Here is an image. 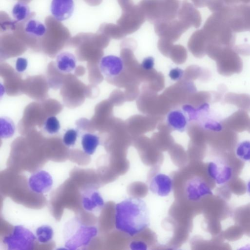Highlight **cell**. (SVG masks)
Listing matches in <instances>:
<instances>
[{
    "instance_id": "cell-22",
    "label": "cell",
    "mask_w": 250,
    "mask_h": 250,
    "mask_svg": "<svg viewBox=\"0 0 250 250\" xmlns=\"http://www.w3.org/2000/svg\"><path fill=\"white\" fill-rule=\"evenodd\" d=\"M236 156L240 160L250 161V141H244L240 142L235 149Z\"/></svg>"
},
{
    "instance_id": "cell-12",
    "label": "cell",
    "mask_w": 250,
    "mask_h": 250,
    "mask_svg": "<svg viewBox=\"0 0 250 250\" xmlns=\"http://www.w3.org/2000/svg\"><path fill=\"white\" fill-rule=\"evenodd\" d=\"M178 20L190 27L197 28L200 24V17L198 11L187 0H184L178 12Z\"/></svg>"
},
{
    "instance_id": "cell-11",
    "label": "cell",
    "mask_w": 250,
    "mask_h": 250,
    "mask_svg": "<svg viewBox=\"0 0 250 250\" xmlns=\"http://www.w3.org/2000/svg\"><path fill=\"white\" fill-rule=\"evenodd\" d=\"M149 188L155 195L166 197L168 195L172 190V179L166 174L158 173L151 178Z\"/></svg>"
},
{
    "instance_id": "cell-26",
    "label": "cell",
    "mask_w": 250,
    "mask_h": 250,
    "mask_svg": "<svg viewBox=\"0 0 250 250\" xmlns=\"http://www.w3.org/2000/svg\"><path fill=\"white\" fill-rule=\"evenodd\" d=\"M184 71L180 68L175 67L171 69L168 73L169 77L174 81L180 80L183 76Z\"/></svg>"
},
{
    "instance_id": "cell-21",
    "label": "cell",
    "mask_w": 250,
    "mask_h": 250,
    "mask_svg": "<svg viewBox=\"0 0 250 250\" xmlns=\"http://www.w3.org/2000/svg\"><path fill=\"white\" fill-rule=\"evenodd\" d=\"M30 14V9L27 4L23 2H18L12 9V15L18 21L25 20Z\"/></svg>"
},
{
    "instance_id": "cell-6",
    "label": "cell",
    "mask_w": 250,
    "mask_h": 250,
    "mask_svg": "<svg viewBox=\"0 0 250 250\" xmlns=\"http://www.w3.org/2000/svg\"><path fill=\"white\" fill-rule=\"evenodd\" d=\"M154 31L162 39L176 41L190 27L179 20L161 21L155 23Z\"/></svg>"
},
{
    "instance_id": "cell-7",
    "label": "cell",
    "mask_w": 250,
    "mask_h": 250,
    "mask_svg": "<svg viewBox=\"0 0 250 250\" xmlns=\"http://www.w3.org/2000/svg\"><path fill=\"white\" fill-rule=\"evenodd\" d=\"M207 171L211 179L219 185L227 183L232 176L231 167L221 161L210 162L208 166Z\"/></svg>"
},
{
    "instance_id": "cell-30",
    "label": "cell",
    "mask_w": 250,
    "mask_h": 250,
    "mask_svg": "<svg viewBox=\"0 0 250 250\" xmlns=\"http://www.w3.org/2000/svg\"><path fill=\"white\" fill-rule=\"evenodd\" d=\"M247 191L250 196V180L248 182L247 184Z\"/></svg>"
},
{
    "instance_id": "cell-4",
    "label": "cell",
    "mask_w": 250,
    "mask_h": 250,
    "mask_svg": "<svg viewBox=\"0 0 250 250\" xmlns=\"http://www.w3.org/2000/svg\"><path fill=\"white\" fill-rule=\"evenodd\" d=\"M36 239L29 229L17 225L10 234L3 238V242L9 250H29L33 249Z\"/></svg>"
},
{
    "instance_id": "cell-13",
    "label": "cell",
    "mask_w": 250,
    "mask_h": 250,
    "mask_svg": "<svg viewBox=\"0 0 250 250\" xmlns=\"http://www.w3.org/2000/svg\"><path fill=\"white\" fill-rule=\"evenodd\" d=\"M74 8L73 0H52L50 11L57 20L62 21L71 16Z\"/></svg>"
},
{
    "instance_id": "cell-3",
    "label": "cell",
    "mask_w": 250,
    "mask_h": 250,
    "mask_svg": "<svg viewBox=\"0 0 250 250\" xmlns=\"http://www.w3.org/2000/svg\"><path fill=\"white\" fill-rule=\"evenodd\" d=\"M146 19L155 24L174 20L181 4L180 0H141L138 4Z\"/></svg>"
},
{
    "instance_id": "cell-20",
    "label": "cell",
    "mask_w": 250,
    "mask_h": 250,
    "mask_svg": "<svg viewBox=\"0 0 250 250\" xmlns=\"http://www.w3.org/2000/svg\"><path fill=\"white\" fill-rule=\"evenodd\" d=\"M54 231L52 227L48 225H42L38 227L36 231V236L39 242L46 244L53 238Z\"/></svg>"
},
{
    "instance_id": "cell-29",
    "label": "cell",
    "mask_w": 250,
    "mask_h": 250,
    "mask_svg": "<svg viewBox=\"0 0 250 250\" xmlns=\"http://www.w3.org/2000/svg\"><path fill=\"white\" fill-rule=\"evenodd\" d=\"M118 1L122 10L134 5L132 0H118Z\"/></svg>"
},
{
    "instance_id": "cell-28",
    "label": "cell",
    "mask_w": 250,
    "mask_h": 250,
    "mask_svg": "<svg viewBox=\"0 0 250 250\" xmlns=\"http://www.w3.org/2000/svg\"><path fill=\"white\" fill-rule=\"evenodd\" d=\"M130 249L133 250H146L147 246L144 242L140 241H134L130 244Z\"/></svg>"
},
{
    "instance_id": "cell-10",
    "label": "cell",
    "mask_w": 250,
    "mask_h": 250,
    "mask_svg": "<svg viewBox=\"0 0 250 250\" xmlns=\"http://www.w3.org/2000/svg\"><path fill=\"white\" fill-rule=\"evenodd\" d=\"M101 72L108 77L119 76L123 71L124 63L123 59L114 55H107L103 57L100 62Z\"/></svg>"
},
{
    "instance_id": "cell-23",
    "label": "cell",
    "mask_w": 250,
    "mask_h": 250,
    "mask_svg": "<svg viewBox=\"0 0 250 250\" xmlns=\"http://www.w3.org/2000/svg\"><path fill=\"white\" fill-rule=\"evenodd\" d=\"M61 128L60 122L55 116H50L45 120L44 124V130L49 134L58 133Z\"/></svg>"
},
{
    "instance_id": "cell-9",
    "label": "cell",
    "mask_w": 250,
    "mask_h": 250,
    "mask_svg": "<svg viewBox=\"0 0 250 250\" xmlns=\"http://www.w3.org/2000/svg\"><path fill=\"white\" fill-rule=\"evenodd\" d=\"M186 194L188 199L197 201L212 194L208 184L203 179L196 177L189 180L186 186Z\"/></svg>"
},
{
    "instance_id": "cell-25",
    "label": "cell",
    "mask_w": 250,
    "mask_h": 250,
    "mask_svg": "<svg viewBox=\"0 0 250 250\" xmlns=\"http://www.w3.org/2000/svg\"><path fill=\"white\" fill-rule=\"evenodd\" d=\"M28 66V61L25 58L19 57L16 62L15 68L16 71L19 73L23 72Z\"/></svg>"
},
{
    "instance_id": "cell-2",
    "label": "cell",
    "mask_w": 250,
    "mask_h": 250,
    "mask_svg": "<svg viewBox=\"0 0 250 250\" xmlns=\"http://www.w3.org/2000/svg\"><path fill=\"white\" fill-rule=\"evenodd\" d=\"M94 226H86L77 218L70 220L64 225V246L68 250H78L86 247L97 235Z\"/></svg>"
},
{
    "instance_id": "cell-15",
    "label": "cell",
    "mask_w": 250,
    "mask_h": 250,
    "mask_svg": "<svg viewBox=\"0 0 250 250\" xmlns=\"http://www.w3.org/2000/svg\"><path fill=\"white\" fill-rule=\"evenodd\" d=\"M189 120L183 110L174 109L168 112L166 118L167 125L173 130L185 131Z\"/></svg>"
},
{
    "instance_id": "cell-14",
    "label": "cell",
    "mask_w": 250,
    "mask_h": 250,
    "mask_svg": "<svg viewBox=\"0 0 250 250\" xmlns=\"http://www.w3.org/2000/svg\"><path fill=\"white\" fill-rule=\"evenodd\" d=\"M82 205L85 210L93 212L102 209L104 203L101 195L97 190L90 189L83 194Z\"/></svg>"
},
{
    "instance_id": "cell-5",
    "label": "cell",
    "mask_w": 250,
    "mask_h": 250,
    "mask_svg": "<svg viewBox=\"0 0 250 250\" xmlns=\"http://www.w3.org/2000/svg\"><path fill=\"white\" fill-rule=\"evenodd\" d=\"M146 19L139 4L133 5L122 10L117 23L126 35L138 30Z\"/></svg>"
},
{
    "instance_id": "cell-18",
    "label": "cell",
    "mask_w": 250,
    "mask_h": 250,
    "mask_svg": "<svg viewBox=\"0 0 250 250\" xmlns=\"http://www.w3.org/2000/svg\"><path fill=\"white\" fill-rule=\"evenodd\" d=\"M15 131V125L10 118L2 116L0 118V136L2 139L11 137Z\"/></svg>"
},
{
    "instance_id": "cell-24",
    "label": "cell",
    "mask_w": 250,
    "mask_h": 250,
    "mask_svg": "<svg viewBox=\"0 0 250 250\" xmlns=\"http://www.w3.org/2000/svg\"><path fill=\"white\" fill-rule=\"evenodd\" d=\"M78 134V131L74 128L67 130L62 138V141L64 145L68 147L74 146L77 141Z\"/></svg>"
},
{
    "instance_id": "cell-16",
    "label": "cell",
    "mask_w": 250,
    "mask_h": 250,
    "mask_svg": "<svg viewBox=\"0 0 250 250\" xmlns=\"http://www.w3.org/2000/svg\"><path fill=\"white\" fill-rule=\"evenodd\" d=\"M77 60L75 56L68 52H62L56 58V65L58 70L63 73H69L76 67Z\"/></svg>"
},
{
    "instance_id": "cell-8",
    "label": "cell",
    "mask_w": 250,
    "mask_h": 250,
    "mask_svg": "<svg viewBox=\"0 0 250 250\" xmlns=\"http://www.w3.org/2000/svg\"><path fill=\"white\" fill-rule=\"evenodd\" d=\"M53 181L47 171L40 170L32 174L29 178L28 185L31 191L37 194L48 191L52 187Z\"/></svg>"
},
{
    "instance_id": "cell-27",
    "label": "cell",
    "mask_w": 250,
    "mask_h": 250,
    "mask_svg": "<svg viewBox=\"0 0 250 250\" xmlns=\"http://www.w3.org/2000/svg\"><path fill=\"white\" fill-rule=\"evenodd\" d=\"M154 63V59L152 57L149 56L143 60L141 65L144 70H150L153 68Z\"/></svg>"
},
{
    "instance_id": "cell-17",
    "label": "cell",
    "mask_w": 250,
    "mask_h": 250,
    "mask_svg": "<svg viewBox=\"0 0 250 250\" xmlns=\"http://www.w3.org/2000/svg\"><path fill=\"white\" fill-rule=\"evenodd\" d=\"M100 144L99 137L91 133H84L82 137L81 145L85 153L92 155Z\"/></svg>"
},
{
    "instance_id": "cell-19",
    "label": "cell",
    "mask_w": 250,
    "mask_h": 250,
    "mask_svg": "<svg viewBox=\"0 0 250 250\" xmlns=\"http://www.w3.org/2000/svg\"><path fill=\"white\" fill-rule=\"evenodd\" d=\"M25 31L31 35L40 37L45 35L46 29L42 22L36 20H31L26 24Z\"/></svg>"
},
{
    "instance_id": "cell-1",
    "label": "cell",
    "mask_w": 250,
    "mask_h": 250,
    "mask_svg": "<svg viewBox=\"0 0 250 250\" xmlns=\"http://www.w3.org/2000/svg\"><path fill=\"white\" fill-rule=\"evenodd\" d=\"M149 223V210L142 199L130 197L116 205L115 226L117 230L134 236L144 230Z\"/></svg>"
}]
</instances>
